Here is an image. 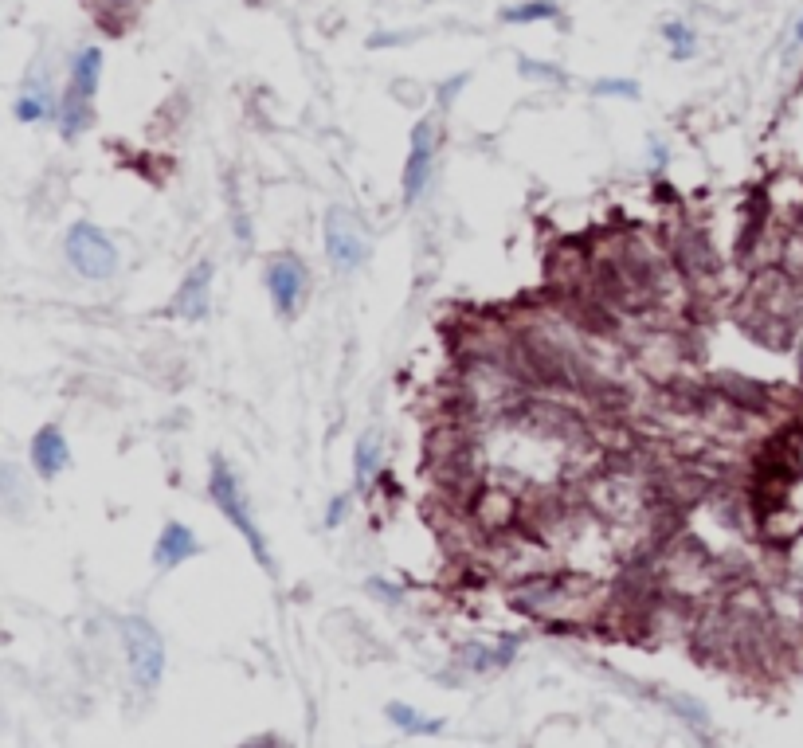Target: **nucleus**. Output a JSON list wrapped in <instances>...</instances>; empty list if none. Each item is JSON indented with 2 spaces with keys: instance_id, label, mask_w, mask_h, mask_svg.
Here are the masks:
<instances>
[{
  "instance_id": "nucleus-1",
  "label": "nucleus",
  "mask_w": 803,
  "mask_h": 748,
  "mask_svg": "<svg viewBox=\"0 0 803 748\" xmlns=\"http://www.w3.org/2000/svg\"><path fill=\"white\" fill-rule=\"evenodd\" d=\"M208 498H212V506H216L220 514L236 525V533L247 541V549H251L255 564H259L263 572H275L271 545H267L259 521L251 517V502H247V494H243V486H239L236 470L228 467V459H220V455H212V470H208Z\"/></svg>"
},
{
  "instance_id": "nucleus-2",
  "label": "nucleus",
  "mask_w": 803,
  "mask_h": 748,
  "mask_svg": "<svg viewBox=\"0 0 803 748\" xmlns=\"http://www.w3.org/2000/svg\"><path fill=\"white\" fill-rule=\"evenodd\" d=\"M98 79H102V51L98 47H83L75 55V63H71V83H67L63 102H59V134L63 138H79L91 126Z\"/></svg>"
},
{
  "instance_id": "nucleus-3",
  "label": "nucleus",
  "mask_w": 803,
  "mask_h": 748,
  "mask_svg": "<svg viewBox=\"0 0 803 748\" xmlns=\"http://www.w3.org/2000/svg\"><path fill=\"white\" fill-rule=\"evenodd\" d=\"M63 255H67V263H71L75 275H83V279L91 282L110 279L118 271V247L110 243V235L102 232V228L87 224V220H79V224L67 228Z\"/></svg>"
},
{
  "instance_id": "nucleus-4",
  "label": "nucleus",
  "mask_w": 803,
  "mask_h": 748,
  "mask_svg": "<svg viewBox=\"0 0 803 748\" xmlns=\"http://www.w3.org/2000/svg\"><path fill=\"white\" fill-rule=\"evenodd\" d=\"M122 643H126V658H130V674L142 690H153L165 674V643L157 635V627L142 619V615H130L122 623Z\"/></svg>"
},
{
  "instance_id": "nucleus-5",
  "label": "nucleus",
  "mask_w": 803,
  "mask_h": 748,
  "mask_svg": "<svg viewBox=\"0 0 803 748\" xmlns=\"http://www.w3.org/2000/svg\"><path fill=\"white\" fill-rule=\"evenodd\" d=\"M326 259L337 275H353L369 259V239L353 212L330 208L326 212Z\"/></svg>"
},
{
  "instance_id": "nucleus-6",
  "label": "nucleus",
  "mask_w": 803,
  "mask_h": 748,
  "mask_svg": "<svg viewBox=\"0 0 803 748\" xmlns=\"http://www.w3.org/2000/svg\"><path fill=\"white\" fill-rule=\"evenodd\" d=\"M306 267L298 255H279L271 267H267V294H271V306L279 318H294L298 306L306 302Z\"/></svg>"
},
{
  "instance_id": "nucleus-7",
  "label": "nucleus",
  "mask_w": 803,
  "mask_h": 748,
  "mask_svg": "<svg viewBox=\"0 0 803 748\" xmlns=\"http://www.w3.org/2000/svg\"><path fill=\"white\" fill-rule=\"evenodd\" d=\"M435 173V122L424 118L416 122L412 141H408V161H404V204H420V196L431 185Z\"/></svg>"
},
{
  "instance_id": "nucleus-8",
  "label": "nucleus",
  "mask_w": 803,
  "mask_h": 748,
  "mask_svg": "<svg viewBox=\"0 0 803 748\" xmlns=\"http://www.w3.org/2000/svg\"><path fill=\"white\" fill-rule=\"evenodd\" d=\"M28 455H32V467H36V474H40L44 482L59 478L63 470L71 467V443H67L63 427L44 423V427L32 435V447H28Z\"/></svg>"
},
{
  "instance_id": "nucleus-9",
  "label": "nucleus",
  "mask_w": 803,
  "mask_h": 748,
  "mask_svg": "<svg viewBox=\"0 0 803 748\" xmlns=\"http://www.w3.org/2000/svg\"><path fill=\"white\" fill-rule=\"evenodd\" d=\"M212 275H216V267L208 259H200L185 275L177 298H173L177 318H189V322H204L208 318V310H212Z\"/></svg>"
},
{
  "instance_id": "nucleus-10",
  "label": "nucleus",
  "mask_w": 803,
  "mask_h": 748,
  "mask_svg": "<svg viewBox=\"0 0 803 748\" xmlns=\"http://www.w3.org/2000/svg\"><path fill=\"white\" fill-rule=\"evenodd\" d=\"M200 553V541H196V533H192L185 521H165L161 525V533H157V545H153V564L157 568H177V564H185L189 557Z\"/></svg>"
},
{
  "instance_id": "nucleus-11",
  "label": "nucleus",
  "mask_w": 803,
  "mask_h": 748,
  "mask_svg": "<svg viewBox=\"0 0 803 748\" xmlns=\"http://www.w3.org/2000/svg\"><path fill=\"white\" fill-rule=\"evenodd\" d=\"M380 467H384V443H380L377 431H365L357 439V447H353V482H357V490H369Z\"/></svg>"
},
{
  "instance_id": "nucleus-12",
  "label": "nucleus",
  "mask_w": 803,
  "mask_h": 748,
  "mask_svg": "<svg viewBox=\"0 0 803 748\" xmlns=\"http://www.w3.org/2000/svg\"><path fill=\"white\" fill-rule=\"evenodd\" d=\"M388 721L396 725V729H404V733H416V737H435V733H443V721L439 717H427L420 709H412V705L404 702H392L388 709Z\"/></svg>"
},
{
  "instance_id": "nucleus-13",
  "label": "nucleus",
  "mask_w": 803,
  "mask_h": 748,
  "mask_svg": "<svg viewBox=\"0 0 803 748\" xmlns=\"http://www.w3.org/2000/svg\"><path fill=\"white\" fill-rule=\"evenodd\" d=\"M16 118H20L24 126H36V122L51 118V94L44 83H32L28 91L16 98Z\"/></svg>"
},
{
  "instance_id": "nucleus-14",
  "label": "nucleus",
  "mask_w": 803,
  "mask_h": 748,
  "mask_svg": "<svg viewBox=\"0 0 803 748\" xmlns=\"http://www.w3.org/2000/svg\"><path fill=\"white\" fill-rule=\"evenodd\" d=\"M506 24H537V20H557V4L553 0H525L502 12Z\"/></svg>"
},
{
  "instance_id": "nucleus-15",
  "label": "nucleus",
  "mask_w": 803,
  "mask_h": 748,
  "mask_svg": "<svg viewBox=\"0 0 803 748\" xmlns=\"http://www.w3.org/2000/svg\"><path fill=\"white\" fill-rule=\"evenodd\" d=\"M514 651H518V639H506V643H498V647H471L467 651V666H474V670H494V666H506L510 658H514Z\"/></svg>"
},
{
  "instance_id": "nucleus-16",
  "label": "nucleus",
  "mask_w": 803,
  "mask_h": 748,
  "mask_svg": "<svg viewBox=\"0 0 803 748\" xmlns=\"http://www.w3.org/2000/svg\"><path fill=\"white\" fill-rule=\"evenodd\" d=\"M662 36H666V44H670V55H674V59H690L694 47H698L694 28H686V24H678V20H670V24L662 28Z\"/></svg>"
},
{
  "instance_id": "nucleus-17",
  "label": "nucleus",
  "mask_w": 803,
  "mask_h": 748,
  "mask_svg": "<svg viewBox=\"0 0 803 748\" xmlns=\"http://www.w3.org/2000/svg\"><path fill=\"white\" fill-rule=\"evenodd\" d=\"M592 91L612 94V98H635V94H639V83H635V79H600Z\"/></svg>"
},
{
  "instance_id": "nucleus-18",
  "label": "nucleus",
  "mask_w": 803,
  "mask_h": 748,
  "mask_svg": "<svg viewBox=\"0 0 803 748\" xmlns=\"http://www.w3.org/2000/svg\"><path fill=\"white\" fill-rule=\"evenodd\" d=\"M349 510H353V494H337V498H330V506H326V525L337 529V525L349 517Z\"/></svg>"
}]
</instances>
